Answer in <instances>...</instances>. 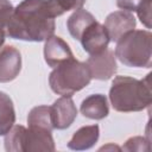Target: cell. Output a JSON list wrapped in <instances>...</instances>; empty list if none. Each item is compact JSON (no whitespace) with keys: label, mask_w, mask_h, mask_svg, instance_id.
Listing matches in <instances>:
<instances>
[{"label":"cell","mask_w":152,"mask_h":152,"mask_svg":"<svg viewBox=\"0 0 152 152\" xmlns=\"http://www.w3.org/2000/svg\"><path fill=\"white\" fill-rule=\"evenodd\" d=\"M72 51L66 42L58 36H51L45 40L44 45V59L49 66L56 68L61 63L72 58Z\"/></svg>","instance_id":"obj_10"},{"label":"cell","mask_w":152,"mask_h":152,"mask_svg":"<svg viewBox=\"0 0 152 152\" xmlns=\"http://www.w3.org/2000/svg\"><path fill=\"white\" fill-rule=\"evenodd\" d=\"M61 2V5L63 6L64 11L68 12V11H71V10H78V8H82L83 4L86 2V0H58Z\"/></svg>","instance_id":"obj_22"},{"label":"cell","mask_w":152,"mask_h":152,"mask_svg":"<svg viewBox=\"0 0 152 152\" xmlns=\"http://www.w3.org/2000/svg\"><path fill=\"white\" fill-rule=\"evenodd\" d=\"M137 21L134 15L128 11H115L107 15L104 20V28L112 42H118L124 34L135 28Z\"/></svg>","instance_id":"obj_6"},{"label":"cell","mask_w":152,"mask_h":152,"mask_svg":"<svg viewBox=\"0 0 152 152\" xmlns=\"http://www.w3.org/2000/svg\"><path fill=\"white\" fill-rule=\"evenodd\" d=\"M121 150L128 151V152H132V151L150 152L151 147H150V141L146 140L144 137H132L125 142V145L122 146Z\"/></svg>","instance_id":"obj_18"},{"label":"cell","mask_w":152,"mask_h":152,"mask_svg":"<svg viewBox=\"0 0 152 152\" xmlns=\"http://www.w3.org/2000/svg\"><path fill=\"white\" fill-rule=\"evenodd\" d=\"M91 78L106 81L109 80L118 70L116 65V57L114 55V51L106 49L100 53L91 55L87 62H86Z\"/></svg>","instance_id":"obj_5"},{"label":"cell","mask_w":152,"mask_h":152,"mask_svg":"<svg viewBox=\"0 0 152 152\" xmlns=\"http://www.w3.org/2000/svg\"><path fill=\"white\" fill-rule=\"evenodd\" d=\"M25 131L26 127L15 125L5 134V150L7 152H24Z\"/></svg>","instance_id":"obj_17"},{"label":"cell","mask_w":152,"mask_h":152,"mask_svg":"<svg viewBox=\"0 0 152 152\" xmlns=\"http://www.w3.org/2000/svg\"><path fill=\"white\" fill-rule=\"evenodd\" d=\"M83 116L93 120L104 119L109 113L107 97L102 94H93L86 97L80 107Z\"/></svg>","instance_id":"obj_12"},{"label":"cell","mask_w":152,"mask_h":152,"mask_svg":"<svg viewBox=\"0 0 152 152\" xmlns=\"http://www.w3.org/2000/svg\"><path fill=\"white\" fill-rule=\"evenodd\" d=\"M142 0H116V6L124 11H137L138 6Z\"/></svg>","instance_id":"obj_21"},{"label":"cell","mask_w":152,"mask_h":152,"mask_svg":"<svg viewBox=\"0 0 152 152\" xmlns=\"http://www.w3.org/2000/svg\"><path fill=\"white\" fill-rule=\"evenodd\" d=\"M151 74L144 80L128 76H116L109 89V101L116 112H140L150 107L152 90L150 82Z\"/></svg>","instance_id":"obj_2"},{"label":"cell","mask_w":152,"mask_h":152,"mask_svg":"<svg viewBox=\"0 0 152 152\" xmlns=\"http://www.w3.org/2000/svg\"><path fill=\"white\" fill-rule=\"evenodd\" d=\"M135 12L140 21L147 28H151V0H142Z\"/></svg>","instance_id":"obj_20"},{"label":"cell","mask_w":152,"mask_h":152,"mask_svg":"<svg viewBox=\"0 0 152 152\" xmlns=\"http://www.w3.org/2000/svg\"><path fill=\"white\" fill-rule=\"evenodd\" d=\"M28 127H38L48 131H52V119H51V107L49 106H37L33 107L27 115Z\"/></svg>","instance_id":"obj_16"},{"label":"cell","mask_w":152,"mask_h":152,"mask_svg":"<svg viewBox=\"0 0 152 152\" xmlns=\"http://www.w3.org/2000/svg\"><path fill=\"white\" fill-rule=\"evenodd\" d=\"M80 42H81L84 51L91 56V55H96V53H100L103 50H106L110 39L108 37V33H107L104 26L95 20L82 33Z\"/></svg>","instance_id":"obj_7"},{"label":"cell","mask_w":152,"mask_h":152,"mask_svg":"<svg viewBox=\"0 0 152 152\" xmlns=\"http://www.w3.org/2000/svg\"><path fill=\"white\" fill-rule=\"evenodd\" d=\"M21 70V55L12 45L0 49V83L13 81Z\"/></svg>","instance_id":"obj_9"},{"label":"cell","mask_w":152,"mask_h":152,"mask_svg":"<svg viewBox=\"0 0 152 152\" xmlns=\"http://www.w3.org/2000/svg\"><path fill=\"white\" fill-rule=\"evenodd\" d=\"M107 151V150H118V151H120L121 150V147H119V146H116V145H113V144H109V145H106V146H102L101 148H100V151Z\"/></svg>","instance_id":"obj_23"},{"label":"cell","mask_w":152,"mask_h":152,"mask_svg":"<svg viewBox=\"0 0 152 152\" xmlns=\"http://www.w3.org/2000/svg\"><path fill=\"white\" fill-rule=\"evenodd\" d=\"M100 137V128L97 125H89L78 128L68 142V147L74 151H83L93 147Z\"/></svg>","instance_id":"obj_13"},{"label":"cell","mask_w":152,"mask_h":152,"mask_svg":"<svg viewBox=\"0 0 152 152\" xmlns=\"http://www.w3.org/2000/svg\"><path fill=\"white\" fill-rule=\"evenodd\" d=\"M90 81L91 75L86 62H80L75 57L53 68L49 76L51 90L58 95L70 97L87 87Z\"/></svg>","instance_id":"obj_4"},{"label":"cell","mask_w":152,"mask_h":152,"mask_svg":"<svg viewBox=\"0 0 152 152\" xmlns=\"http://www.w3.org/2000/svg\"><path fill=\"white\" fill-rule=\"evenodd\" d=\"M94 21H95V18L90 12H88V11H86L83 8H78L68 18L66 27H68L69 33L75 39L80 40L82 33Z\"/></svg>","instance_id":"obj_14"},{"label":"cell","mask_w":152,"mask_h":152,"mask_svg":"<svg viewBox=\"0 0 152 152\" xmlns=\"http://www.w3.org/2000/svg\"><path fill=\"white\" fill-rule=\"evenodd\" d=\"M13 5L10 0H0V31L6 32V27L10 18L13 14Z\"/></svg>","instance_id":"obj_19"},{"label":"cell","mask_w":152,"mask_h":152,"mask_svg":"<svg viewBox=\"0 0 152 152\" xmlns=\"http://www.w3.org/2000/svg\"><path fill=\"white\" fill-rule=\"evenodd\" d=\"M115 57L125 65L133 68H151L152 34L145 30H132L124 34L115 46Z\"/></svg>","instance_id":"obj_3"},{"label":"cell","mask_w":152,"mask_h":152,"mask_svg":"<svg viewBox=\"0 0 152 152\" xmlns=\"http://www.w3.org/2000/svg\"><path fill=\"white\" fill-rule=\"evenodd\" d=\"M65 13L58 0H23L13 10L6 36L27 42H43L55 32V18Z\"/></svg>","instance_id":"obj_1"},{"label":"cell","mask_w":152,"mask_h":152,"mask_svg":"<svg viewBox=\"0 0 152 152\" xmlns=\"http://www.w3.org/2000/svg\"><path fill=\"white\" fill-rule=\"evenodd\" d=\"M32 151H55V141L51 131L38 127L26 128L24 135V152Z\"/></svg>","instance_id":"obj_11"},{"label":"cell","mask_w":152,"mask_h":152,"mask_svg":"<svg viewBox=\"0 0 152 152\" xmlns=\"http://www.w3.org/2000/svg\"><path fill=\"white\" fill-rule=\"evenodd\" d=\"M76 116L77 108L70 96H62L51 106L52 126L56 129H65L70 127Z\"/></svg>","instance_id":"obj_8"},{"label":"cell","mask_w":152,"mask_h":152,"mask_svg":"<svg viewBox=\"0 0 152 152\" xmlns=\"http://www.w3.org/2000/svg\"><path fill=\"white\" fill-rule=\"evenodd\" d=\"M15 122V110L12 99L0 91V135H5Z\"/></svg>","instance_id":"obj_15"}]
</instances>
